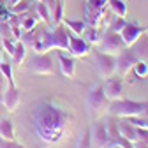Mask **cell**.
Listing matches in <instances>:
<instances>
[{"label":"cell","mask_w":148,"mask_h":148,"mask_svg":"<svg viewBox=\"0 0 148 148\" xmlns=\"http://www.w3.org/2000/svg\"><path fill=\"white\" fill-rule=\"evenodd\" d=\"M0 64H2V49H0Z\"/></svg>","instance_id":"36"},{"label":"cell","mask_w":148,"mask_h":148,"mask_svg":"<svg viewBox=\"0 0 148 148\" xmlns=\"http://www.w3.org/2000/svg\"><path fill=\"white\" fill-rule=\"evenodd\" d=\"M132 146H134V148H148V141L136 139V141H132Z\"/></svg>","instance_id":"32"},{"label":"cell","mask_w":148,"mask_h":148,"mask_svg":"<svg viewBox=\"0 0 148 148\" xmlns=\"http://www.w3.org/2000/svg\"><path fill=\"white\" fill-rule=\"evenodd\" d=\"M109 148H122V146H118V145H115V146H109Z\"/></svg>","instance_id":"37"},{"label":"cell","mask_w":148,"mask_h":148,"mask_svg":"<svg viewBox=\"0 0 148 148\" xmlns=\"http://www.w3.org/2000/svg\"><path fill=\"white\" fill-rule=\"evenodd\" d=\"M18 2H21V0H9V5H11V7H12V5H16V4H18Z\"/></svg>","instance_id":"34"},{"label":"cell","mask_w":148,"mask_h":148,"mask_svg":"<svg viewBox=\"0 0 148 148\" xmlns=\"http://www.w3.org/2000/svg\"><path fill=\"white\" fill-rule=\"evenodd\" d=\"M0 148H25V146L20 145V143H16L14 139H4V138H0Z\"/></svg>","instance_id":"30"},{"label":"cell","mask_w":148,"mask_h":148,"mask_svg":"<svg viewBox=\"0 0 148 148\" xmlns=\"http://www.w3.org/2000/svg\"><path fill=\"white\" fill-rule=\"evenodd\" d=\"M28 9H30V2H28V0H21V2H18L16 5L11 7V12H14V14H23V12H28Z\"/></svg>","instance_id":"28"},{"label":"cell","mask_w":148,"mask_h":148,"mask_svg":"<svg viewBox=\"0 0 148 148\" xmlns=\"http://www.w3.org/2000/svg\"><path fill=\"white\" fill-rule=\"evenodd\" d=\"M94 67L101 78H109L115 74L116 60L115 55H108L104 51H94Z\"/></svg>","instance_id":"5"},{"label":"cell","mask_w":148,"mask_h":148,"mask_svg":"<svg viewBox=\"0 0 148 148\" xmlns=\"http://www.w3.org/2000/svg\"><path fill=\"white\" fill-rule=\"evenodd\" d=\"M62 20H64V0H55V7L51 11V21H53L51 27L60 25Z\"/></svg>","instance_id":"20"},{"label":"cell","mask_w":148,"mask_h":148,"mask_svg":"<svg viewBox=\"0 0 148 148\" xmlns=\"http://www.w3.org/2000/svg\"><path fill=\"white\" fill-rule=\"evenodd\" d=\"M139 116H145V118H148V102H146V106H145V109H143V113H141Z\"/></svg>","instance_id":"33"},{"label":"cell","mask_w":148,"mask_h":148,"mask_svg":"<svg viewBox=\"0 0 148 148\" xmlns=\"http://www.w3.org/2000/svg\"><path fill=\"white\" fill-rule=\"evenodd\" d=\"M106 5H109V11L113 12L115 16L125 18V14H127V4L123 2V0H108Z\"/></svg>","instance_id":"19"},{"label":"cell","mask_w":148,"mask_h":148,"mask_svg":"<svg viewBox=\"0 0 148 148\" xmlns=\"http://www.w3.org/2000/svg\"><path fill=\"white\" fill-rule=\"evenodd\" d=\"M81 37L88 44H99V41H101V34H99L97 27H86L85 32L81 34Z\"/></svg>","instance_id":"21"},{"label":"cell","mask_w":148,"mask_h":148,"mask_svg":"<svg viewBox=\"0 0 148 148\" xmlns=\"http://www.w3.org/2000/svg\"><path fill=\"white\" fill-rule=\"evenodd\" d=\"M21 99H23V97H21V90L18 88L16 85H7L5 92L2 94V97H0L4 108L9 111V113H12V111H16L18 108H20Z\"/></svg>","instance_id":"9"},{"label":"cell","mask_w":148,"mask_h":148,"mask_svg":"<svg viewBox=\"0 0 148 148\" xmlns=\"http://www.w3.org/2000/svg\"><path fill=\"white\" fill-rule=\"evenodd\" d=\"M0 41H2V30H0Z\"/></svg>","instance_id":"38"},{"label":"cell","mask_w":148,"mask_h":148,"mask_svg":"<svg viewBox=\"0 0 148 148\" xmlns=\"http://www.w3.org/2000/svg\"><path fill=\"white\" fill-rule=\"evenodd\" d=\"M125 25H127V20H125V18L115 16V18H113V23L109 25V30H113V32H118V34H120V30H122Z\"/></svg>","instance_id":"29"},{"label":"cell","mask_w":148,"mask_h":148,"mask_svg":"<svg viewBox=\"0 0 148 148\" xmlns=\"http://www.w3.org/2000/svg\"><path fill=\"white\" fill-rule=\"evenodd\" d=\"M7 2H9V0H0V5H5Z\"/></svg>","instance_id":"35"},{"label":"cell","mask_w":148,"mask_h":148,"mask_svg":"<svg viewBox=\"0 0 148 148\" xmlns=\"http://www.w3.org/2000/svg\"><path fill=\"white\" fill-rule=\"evenodd\" d=\"M76 148H92V139H90V129H85L83 134L78 138Z\"/></svg>","instance_id":"26"},{"label":"cell","mask_w":148,"mask_h":148,"mask_svg":"<svg viewBox=\"0 0 148 148\" xmlns=\"http://www.w3.org/2000/svg\"><path fill=\"white\" fill-rule=\"evenodd\" d=\"M58 62H60V71H62V74L65 78H69V79H72L74 78V74H76V65H74V58L72 57H69V55H65L62 49L58 51Z\"/></svg>","instance_id":"14"},{"label":"cell","mask_w":148,"mask_h":148,"mask_svg":"<svg viewBox=\"0 0 148 148\" xmlns=\"http://www.w3.org/2000/svg\"><path fill=\"white\" fill-rule=\"evenodd\" d=\"M0 71H2V74L5 76L7 79V85H14V76H12V62H4L0 64Z\"/></svg>","instance_id":"24"},{"label":"cell","mask_w":148,"mask_h":148,"mask_svg":"<svg viewBox=\"0 0 148 148\" xmlns=\"http://www.w3.org/2000/svg\"><path fill=\"white\" fill-rule=\"evenodd\" d=\"M129 48H131L132 49V53L136 55V58L138 60H148V37L143 34L141 37H139V39L132 44V46H129Z\"/></svg>","instance_id":"15"},{"label":"cell","mask_w":148,"mask_h":148,"mask_svg":"<svg viewBox=\"0 0 148 148\" xmlns=\"http://www.w3.org/2000/svg\"><path fill=\"white\" fill-rule=\"evenodd\" d=\"M62 23H65L69 32L76 34V35H81L85 32V28H86V23L85 21H78V20H67V18H65V20H62Z\"/></svg>","instance_id":"22"},{"label":"cell","mask_w":148,"mask_h":148,"mask_svg":"<svg viewBox=\"0 0 148 148\" xmlns=\"http://www.w3.org/2000/svg\"><path fill=\"white\" fill-rule=\"evenodd\" d=\"M69 53L76 58H85L90 53V44L83 39L81 35H76L69 32Z\"/></svg>","instance_id":"10"},{"label":"cell","mask_w":148,"mask_h":148,"mask_svg":"<svg viewBox=\"0 0 148 148\" xmlns=\"http://www.w3.org/2000/svg\"><path fill=\"white\" fill-rule=\"evenodd\" d=\"M90 139H92V148H108L111 143V138L108 136L104 123H97L94 129H90Z\"/></svg>","instance_id":"12"},{"label":"cell","mask_w":148,"mask_h":148,"mask_svg":"<svg viewBox=\"0 0 148 148\" xmlns=\"http://www.w3.org/2000/svg\"><path fill=\"white\" fill-rule=\"evenodd\" d=\"M101 51L108 53V55H118L123 48H125V42L122 39V35L118 32H113V30H106L104 35H101Z\"/></svg>","instance_id":"6"},{"label":"cell","mask_w":148,"mask_h":148,"mask_svg":"<svg viewBox=\"0 0 148 148\" xmlns=\"http://www.w3.org/2000/svg\"><path fill=\"white\" fill-rule=\"evenodd\" d=\"M28 125L35 143L48 148L62 141L72 127V113L53 101L35 102L28 113Z\"/></svg>","instance_id":"1"},{"label":"cell","mask_w":148,"mask_h":148,"mask_svg":"<svg viewBox=\"0 0 148 148\" xmlns=\"http://www.w3.org/2000/svg\"><path fill=\"white\" fill-rule=\"evenodd\" d=\"M115 60H116V67H115V72H118L122 78H127L129 76V72L132 71L134 64L138 62L136 58V55L132 53L131 48H123L118 55H115Z\"/></svg>","instance_id":"7"},{"label":"cell","mask_w":148,"mask_h":148,"mask_svg":"<svg viewBox=\"0 0 148 148\" xmlns=\"http://www.w3.org/2000/svg\"><path fill=\"white\" fill-rule=\"evenodd\" d=\"M0 138L14 139V127L11 118H0Z\"/></svg>","instance_id":"18"},{"label":"cell","mask_w":148,"mask_h":148,"mask_svg":"<svg viewBox=\"0 0 148 148\" xmlns=\"http://www.w3.org/2000/svg\"><path fill=\"white\" fill-rule=\"evenodd\" d=\"M34 11H35V16L39 18V21H42L46 27H51L53 21H51V14H49V9L46 5L44 0H35L34 4Z\"/></svg>","instance_id":"16"},{"label":"cell","mask_w":148,"mask_h":148,"mask_svg":"<svg viewBox=\"0 0 148 148\" xmlns=\"http://www.w3.org/2000/svg\"><path fill=\"white\" fill-rule=\"evenodd\" d=\"M108 106H109V101L108 97L104 95V90H102V85L92 88L86 95V111H88V116L90 118H101L102 115L108 113Z\"/></svg>","instance_id":"3"},{"label":"cell","mask_w":148,"mask_h":148,"mask_svg":"<svg viewBox=\"0 0 148 148\" xmlns=\"http://www.w3.org/2000/svg\"><path fill=\"white\" fill-rule=\"evenodd\" d=\"M102 90H104V95L108 97L109 102H111V101H118V99H122V94H123V83H122V79H118V78H111V76H109V78L104 81Z\"/></svg>","instance_id":"11"},{"label":"cell","mask_w":148,"mask_h":148,"mask_svg":"<svg viewBox=\"0 0 148 148\" xmlns=\"http://www.w3.org/2000/svg\"><path fill=\"white\" fill-rule=\"evenodd\" d=\"M146 102L141 101H131V99H118L111 101L108 106V115L118 116V118H129V116H139L143 113Z\"/></svg>","instance_id":"2"},{"label":"cell","mask_w":148,"mask_h":148,"mask_svg":"<svg viewBox=\"0 0 148 148\" xmlns=\"http://www.w3.org/2000/svg\"><path fill=\"white\" fill-rule=\"evenodd\" d=\"M5 88H7V79L2 74V71H0V97H2V94L5 92Z\"/></svg>","instance_id":"31"},{"label":"cell","mask_w":148,"mask_h":148,"mask_svg":"<svg viewBox=\"0 0 148 148\" xmlns=\"http://www.w3.org/2000/svg\"><path fill=\"white\" fill-rule=\"evenodd\" d=\"M146 32H148V25L143 27V25H139L138 21H132V23L127 21V25L120 30V35H122L125 46L129 48V46H132V44L139 39V37H141L143 34H146Z\"/></svg>","instance_id":"8"},{"label":"cell","mask_w":148,"mask_h":148,"mask_svg":"<svg viewBox=\"0 0 148 148\" xmlns=\"http://www.w3.org/2000/svg\"><path fill=\"white\" fill-rule=\"evenodd\" d=\"M27 67L32 74L37 76H49L53 74V57L46 51V53H34L27 62Z\"/></svg>","instance_id":"4"},{"label":"cell","mask_w":148,"mask_h":148,"mask_svg":"<svg viewBox=\"0 0 148 148\" xmlns=\"http://www.w3.org/2000/svg\"><path fill=\"white\" fill-rule=\"evenodd\" d=\"M25 57H27V46H25L21 41H18V42H16V49H14L12 57H11L12 65H21L23 60H25Z\"/></svg>","instance_id":"17"},{"label":"cell","mask_w":148,"mask_h":148,"mask_svg":"<svg viewBox=\"0 0 148 148\" xmlns=\"http://www.w3.org/2000/svg\"><path fill=\"white\" fill-rule=\"evenodd\" d=\"M106 14V7H95V5H92L90 2H86L85 5V23L86 27H97L101 23V20L104 18Z\"/></svg>","instance_id":"13"},{"label":"cell","mask_w":148,"mask_h":148,"mask_svg":"<svg viewBox=\"0 0 148 148\" xmlns=\"http://www.w3.org/2000/svg\"><path fill=\"white\" fill-rule=\"evenodd\" d=\"M37 21H39V18H37V16H28V14H25L23 21H21V32L34 30V28L37 27Z\"/></svg>","instance_id":"25"},{"label":"cell","mask_w":148,"mask_h":148,"mask_svg":"<svg viewBox=\"0 0 148 148\" xmlns=\"http://www.w3.org/2000/svg\"><path fill=\"white\" fill-rule=\"evenodd\" d=\"M16 39H14V37H4V39L2 41H0V44H2V48L11 55V57H12V53H14V49H16Z\"/></svg>","instance_id":"27"},{"label":"cell","mask_w":148,"mask_h":148,"mask_svg":"<svg viewBox=\"0 0 148 148\" xmlns=\"http://www.w3.org/2000/svg\"><path fill=\"white\" fill-rule=\"evenodd\" d=\"M132 72H134V76L139 78V79L146 78V76H148V64H146L145 60H138V62L134 64V67H132Z\"/></svg>","instance_id":"23"}]
</instances>
